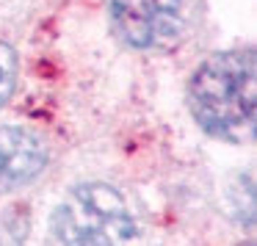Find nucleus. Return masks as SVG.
<instances>
[{
    "label": "nucleus",
    "mask_w": 257,
    "mask_h": 246,
    "mask_svg": "<svg viewBox=\"0 0 257 246\" xmlns=\"http://www.w3.org/2000/svg\"><path fill=\"white\" fill-rule=\"evenodd\" d=\"M254 75L251 50L216 53L194 72L188 100L196 122L210 136L227 141H249L254 136Z\"/></svg>",
    "instance_id": "obj_1"
},
{
    "label": "nucleus",
    "mask_w": 257,
    "mask_h": 246,
    "mask_svg": "<svg viewBox=\"0 0 257 246\" xmlns=\"http://www.w3.org/2000/svg\"><path fill=\"white\" fill-rule=\"evenodd\" d=\"M111 20L127 45L166 47L183 31V0H111Z\"/></svg>",
    "instance_id": "obj_3"
},
{
    "label": "nucleus",
    "mask_w": 257,
    "mask_h": 246,
    "mask_svg": "<svg viewBox=\"0 0 257 246\" xmlns=\"http://www.w3.org/2000/svg\"><path fill=\"white\" fill-rule=\"evenodd\" d=\"M47 166V150L39 136L23 128H0V191L31 183Z\"/></svg>",
    "instance_id": "obj_4"
},
{
    "label": "nucleus",
    "mask_w": 257,
    "mask_h": 246,
    "mask_svg": "<svg viewBox=\"0 0 257 246\" xmlns=\"http://www.w3.org/2000/svg\"><path fill=\"white\" fill-rule=\"evenodd\" d=\"M58 246H130L136 221L116 188L108 183H83L67 194L53 213Z\"/></svg>",
    "instance_id": "obj_2"
},
{
    "label": "nucleus",
    "mask_w": 257,
    "mask_h": 246,
    "mask_svg": "<svg viewBox=\"0 0 257 246\" xmlns=\"http://www.w3.org/2000/svg\"><path fill=\"white\" fill-rule=\"evenodd\" d=\"M14 83H17V56L6 42H0V108L9 102Z\"/></svg>",
    "instance_id": "obj_5"
}]
</instances>
